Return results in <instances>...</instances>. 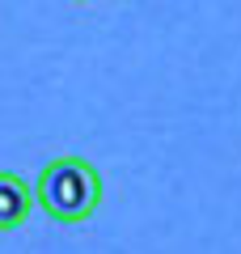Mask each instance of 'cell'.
Wrapping results in <instances>:
<instances>
[{"label": "cell", "instance_id": "cell-1", "mask_svg": "<svg viewBox=\"0 0 241 254\" xmlns=\"http://www.w3.org/2000/svg\"><path fill=\"white\" fill-rule=\"evenodd\" d=\"M38 208L55 220V225H80L89 220L102 203V174L85 157H60L47 161L34 182Z\"/></svg>", "mask_w": 241, "mask_h": 254}, {"label": "cell", "instance_id": "cell-2", "mask_svg": "<svg viewBox=\"0 0 241 254\" xmlns=\"http://www.w3.org/2000/svg\"><path fill=\"white\" fill-rule=\"evenodd\" d=\"M38 203V195H30L26 178L13 170H0V233H13L30 220V208Z\"/></svg>", "mask_w": 241, "mask_h": 254}]
</instances>
